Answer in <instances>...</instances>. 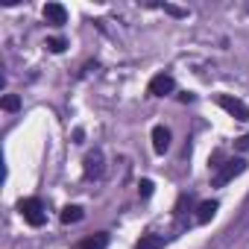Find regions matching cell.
I'll return each instance as SVG.
<instances>
[{
  "label": "cell",
  "instance_id": "cell-1",
  "mask_svg": "<svg viewBox=\"0 0 249 249\" xmlns=\"http://www.w3.org/2000/svg\"><path fill=\"white\" fill-rule=\"evenodd\" d=\"M18 211H21V217L30 223V226H44L47 223V211H44V202L38 199V196H27V199H21L18 202Z\"/></svg>",
  "mask_w": 249,
  "mask_h": 249
},
{
  "label": "cell",
  "instance_id": "cell-2",
  "mask_svg": "<svg viewBox=\"0 0 249 249\" xmlns=\"http://www.w3.org/2000/svg\"><path fill=\"white\" fill-rule=\"evenodd\" d=\"M243 170H246V161H243V159H231V161H226V164L214 173L211 185H214V188H223V185H229L234 176H240Z\"/></svg>",
  "mask_w": 249,
  "mask_h": 249
},
{
  "label": "cell",
  "instance_id": "cell-3",
  "mask_svg": "<svg viewBox=\"0 0 249 249\" xmlns=\"http://www.w3.org/2000/svg\"><path fill=\"white\" fill-rule=\"evenodd\" d=\"M217 103H220V108H226L234 120H249V106H246L243 100L229 97V94H220V97H217Z\"/></svg>",
  "mask_w": 249,
  "mask_h": 249
},
{
  "label": "cell",
  "instance_id": "cell-4",
  "mask_svg": "<svg viewBox=\"0 0 249 249\" xmlns=\"http://www.w3.org/2000/svg\"><path fill=\"white\" fill-rule=\"evenodd\" d=\"M173 88H176V79L170 76V73H159V76H153L150 79V94L153 97H167V94H173Z\"/></svg>",
  "mask_w": 249,
  "mask_h": 249
},
{
  "label": "cell",
  "instance_id": "cell-5",
  "mask_svg": "<svg viewBox=\"0 0 249 249\" xmlns=\"http://www.w3.org/2000/svg\"><path fill=\"white\" fill-rule=\"evenodd\" d=\"M103 176V150H94L85 156V179H100Z\"/></svg>",
  "mask_w": 249,
  "mask_h": 249
},
{
  "label": "cell",
  "instance_id": "cell-6",
  "mask_svg": "<svg viewBox=\"0 0 249 249\" xmlns=\"http://www.w3.org/2000/svg\"><path fill=\"white\" fill-rule=\"evenodd\" d=\"M44 21L53 24V27H62V24H68V9L62 3H47L44 6Z\"/></svg>",
  "mask_w": 249,
  "mask_h": 249
},
{
  "label": "cell",
  "instance_id": "cell-7",
  "mask_svg": "<svg viewBox=\"0 0 249 249\" xmlns=\"http://www.w3.org/2000/svg\"><path fill=\"white\" fill-rule=\"evenodd\" d=\"M167 147H170V129L167 126H153V150L161 156V153H167Z\"/></svg>",
  "mask_w": 249,
  "mask_h": 249
},
{
  "label": "cell",
  "instance_id": "cell-8",
  "mask_svg": "<svg viewBox=\"0 0 249 249\" xmlns=\"http://www.w3.org/2000/svg\"><path fill=\"white\" fill-rule=\"evenodd\" d=\"M106 246H108V234H106V231H97V234L79 240L73 249H106Z\"/></svg>",
  "mask_w": 249,
  "mask_h": 249
},
{
  "label": "cell",
  "instance_id": "cell-9",
  "mask_svg": "<svg viewBox=\"0 0 249 249\" xmlns=\"http://www.w3.org/2000/svg\"><path fill=\"white\" fill-rule=\"evenodd\" d=\"M217 202L214 199H205V202H199V208H196V223H208L214 214H217Z\"/></svg>",
  "mask_w": 249,
  "mask_h": 249
},
{
  "label": "cell",
  "instance_id": "cell-10",
  "mask_svg": "<svg viewBox=\"0 0 249 249\" xmlns=\"http://www.w3.org/2000/svg\"><path fill=\"white\" fill-rule=\"evenodd\" d=\"M161 246H164V237L161 234H144L135 243V249H161Z\"/></svg>",
  "mask_w": 249,
  "mask_h": 249
},
{
  "label": "cell",
  "instance_id": "cell-11",
  "mask_svg": "<svg viewBox=\"0 0 249 249\" xmlns=\"http://www.w3.org/2000/svg\"><path fill=\"white\" fill-rule=\"evenodd\" d=\"M85 217V211L79 208V205H68L65 211H62V223H79Z\"/></svg>",
  "mask_w": 249,
  "mask_h": 249
},
{
  "label": "cell",
  "instance_id": "cell-12",
  "mask_svg": "<svg viewBox=\"0 0 249 249\" xmlns=\"http://www.w3.org/2000/svg\"><path fill=\"white\" fill-rule=\"evenodd\" d=\"M18 106H21V100H18L15 94H6V97H3V108H6V111H15Z\"/></svg>",
  "mask_w": 249,
  "mask_h": 249
},
{
  "label": "cell",
  "instance_id": "cell-13",
  "mask_svg": "<svg viewBox=\"0 0 249 249\" xmlns=\"http://www.w3.org/2000/svg\"><path fill=\"white\" fill-rule=\"evenodd\" d=\"M47 47H50L53 53H62V50H65V38H50V41H47Z\"/></svg>",
  "mask_w": 249,
  "mask_h": 249
},
{
  "label": "cell",
  "instance_id": "cell-14",
  "mask_svg": "<svg viewBox=\"0 0 249 249\" xmlns=\"http://www.w3.org/2000/svg\"><path fill=\"white\" fill-rule=\"evenodd\" d=\"M150 194H153V182L144 179V182H141V196H150Z\"/></svg>",
  "mask_w": 249,
  "mask_h": 249
},
{
  "label": "cell",
  "instance_id": "cell-15",
  "mask_svg": "<svg viewBox=\"0 0 249 249\" xmlns=\"http://www.w3.org/2000/svg\"><path fill=\"white\" fill-rule=\"evenodd\" d=\"M164 12H170V15H176V18H185V9H176V6H164Z\"/></svg>",
  "mask_w": 249,
  "mask_h": 249
}]
</instances>
